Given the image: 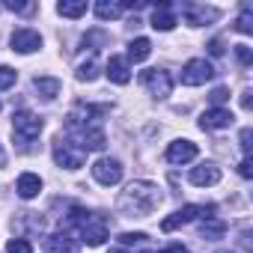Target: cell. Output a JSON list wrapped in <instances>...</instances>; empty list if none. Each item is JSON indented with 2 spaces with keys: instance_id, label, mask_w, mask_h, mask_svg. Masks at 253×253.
Listing matches in <instances>:
<instances>
[{
  "instance_id": "cell-1",
  "label": "cell",
  "mask_w": 253,
  "mask_h": 253,
  "mask_svg": "<svg viewBox=\"0 0 253 253\" xmlns=\"http://www.w3.org/2000/svg\"><path fill=\"white\" fill-rule=\"evenodd\" d=\"M110 110V104H78L69 116H66V140L78 143V149H89V152H101L107 146V137L101 131V119Z\"/></svg>"
},
{
  "instance_id": "cell-2",
  "label": "cell",
  "mask_w": 253,
  "mask_h": 253,
  "mask_svg": "<svg viewBox=\"0 0 253 253\" xmlns=\"http://www.w3.org/2000/svg\"><path fill=\"white\" fill-rule=\"evenodd\" d=\"M164 194L155 182H131L116 200V209L122 217H149L158 206H161Z\"/></svg>"
},
{
  "instance_id": "cell-3",
  "label": "cell",
  "mask_w": 253,
  "mask_h": 253,
  "mask_svg": "<svg viewBox=\"0 0 253 253\" xmlns=\"http://www.w3.org/2000/svg\"><path fill=\"white\" fill-rule=\"evenodd\" d=\"M66 220L81 229L84 244L101 247V244L107 241V220H104L101 214H92V211H86V209H81V206H72V211L66 214Z\"/></svg>"
},
{
  "instance_id": "cell-4",
  "label": "cell",
  "mask_w": 253,
  "mask_h": 253,
  "mask_svg": "<svg viewBox=\"0 0 253 253\" xmlns=\"http://www.w3.org/2000/svg\"><path fill=\"white\" fill-rule=\"evenodd\" d=\"M39 134H42V119H39L36 113L18 110V113L12 116V137H15V143H18L21 149H27Z\"/></svg>"
},
{
  "instance_id": "cell-5",
  "label": "cell",
  "mask_w": 253,
  "mask_h": 253,
  "mask_svg": "<svg viewBox=\"0 0 253 253\" xmlns=\"http://www.w3.org/2000/svg\"><path fill=\"white\" fill-rule=\"evenodd\" d=\"M209 214H214V206H182L179 211H173L170 217L161 220V229L173 232V229H179V226H185V223H191L197 217H209Z\"/></svg>"
},
{
  "instance_id": "cell-6",
  "label": "cell",
  "mask_w": 253,
  "mask_h": 253,
  "mask_svg": "<svg viewBox=\"0 0 253 253\" xmlns=\"http://www.w3.org/2000/svg\"><path fill=\"white\" fill-rule=\"evenodd\" d=\"M84 158H86V152L78 149L72 140H66V137H57V140H54V161H57L63 170H78V167L84 164Z\"/></svg>"
},
{
  "instance_id": "cell-7",
  "label": "cell",
  "mask_w": 253,
  "mask_h": 253,
  "mask_svg": "<svg viewBox=\"0 0 253 253\" xmlns=\"http://www.w3.org/2000/svg\"><path fill=\"white\" fill-rule=\"evenodd\" d=\"M140 84H143L155 98H167V95L173 92V78H170V72H164V69H146V72H140Z\"/></svg>"
},
{
  "instance_id": "cell-8",
  "label": "cell",
  "mask_w": 253,
  "mask_h": 253,
  "mask_svg": "<svg viewBox=\"0 0 253 253\" xmlns=\"http://www.w3.org/2000/svg\"><path fill=\"white\" fill-rule=\"evenodd\" d=\"M214 78V66L209 60H188L182 66V84L185 86H200Z\"/></svg>"
},
{
  "instance_id": "cell-9",
  "label": "cell",
  "mask_w": 253,
  "mask_h": 253,
  "mask_svg": "<svg viewBox=\"0 0 253 253\" xmlns=\"http://www.w3.org/2000/svg\"><path fill=\"white\" fill-rule=\"evenodd\" d=\"M92 176H95V182L98 185H119L122 182V164L116 161V158H98L95 164H92Z\"/></svg>"
},
{
  "instance_id": "cell-10",
  "label": "cell",
  "mask_w": 253,
  "mask_h": 253,
  "mask_svg": "<svg viewBox=\"0 0 253 253\" xmlns=\"http://www.w3.org/2000/svg\"><path fill=\"white\" fill-rule=\"evenodd\" d=\"M232 110H226V107H209L203 116H200V128L203 131H217V128H229L232 125Z\"/></svg>"
},
{
  "instance_id": "cell-11",
  "label": "cell",
  "mask_w": 253,
  "mask_h": 253,
  "mask_svg": "<svg viewBox=\"0 0 253 253\" xmlns=\"http://www.w3.org/2000/svg\"><path fill=\"white\" fill-rule=\"evenodd\" d=\"M220 12L214 9V6H197V3H185L182 6V18H185V24H191V27H203V24H209V21H214Z\"/></svg>"
},
{
  "instance_id": "cell-12",
  "label": "cell",
  "mask_w": 253,
  "mask_h": 253,
  "mask_svg": "<svg viewBox=\"0 0 253 253\" xmlns=\"http://www.w3.org/2000/svg\"><path fill=\"white\" fill-rule=\"evenodd\" d=\"M9 42H12V51H18V54H33V51L42 48V36H39L36 30H30V27L15 30Z\"/></svg>"
},
{
  "instance_id": "cell-13",
  "label": "cell",
  "mask_w": 253,
  "mask_h": 253,
  "mask_svg": "<svg viewBox=\"0 0 253 253\" xmlns=\"http://www.w3.org/2000/svg\"><path fill=\"white\" fill-rule=\"evenodd\" d=\"M194 158H197V143H191V140H176V143L167 146V161L170 164H188Z\"/></svg>"
},
{
  "instance_id": "cell-14",
  "label": "cell",
  "mask_w": 253,
  "mask_h": 253,
  "mask_svg": "<svg viewBox=\"0 0 253 253\" xmlns=\"http://www.w3.org/2000/svg\"><path fill=\"white\" fill-rule=\"evenodd\" d=\"M220 182V167L217 164H200L191 170V185L197 188H209V185H217Z\"/></svg>"
},
{
  "instance_id": "cell-15",
  "label": "cell",
  "mask_w": 253,
  "mask_h": 253,
  "mask_svg": "<svg viewBox=\"0 0 253 253\" xmlns=\"http://www.w3.org/2000/svg\"><path fill=\"white\" fill-rule=\"evenodd\" d=\"M45 250L48 253H78V241L69 232H54L45 238Z\"/></svg>"
},
{
  "instance_id": "cell-16",
  "label": "cell",
  "mask_w": 253,
  "mask_h": 253,
  "mask_svg": "<svg viewBox=\"0 0 253 253\" xmlns=\"http://www.w3.org/2000/svg\"><path fill=\"white\" fill-rule=\"evenodd\" d=\"M152 27L161 30V33H167V30L176 27V12H173L170 3H158V6L152 9Z\"/></svg>"
},
{
  "instance_id": "cell-17",
  "label": "cell",
  "mask_w": 253,
  "mask_h": 253,
  "mask_svg": "<svg viewBox=\"0 0 253 253\" xmlns=\"http://www.w3.org/2000/svg\"><path fill=\"white\" fill-rule=\"evenodd\" d=\"M15 191H18V197H21V200H33V197L42 191V179H39L36 173H21V176H18Z\"/></svg>"
},
{
  "instance_id": "cell-18",
  "label": "cell",
  "mask_w": 253,
  "mask_h": 253,
  "mask_svg": "<svg viewBox=\"0 0 253 253\" xmlns=\"http://www.w3.org/2000/svg\"><path fill=\"white\" fill-rule=\"evenodd\" d=\"M223 232H226V223H223L217 214H209V217H203V223H200V235H203V238H209V241H217V238H223Z\"/></svg>"
},
{
  "instance_id": "cell-19",
  "label": "cell",
  "mask_w": 253,
  "mask_h": 253,
  "mask_svg": "<svg viewBox=\"0 0 253 253\" xmlns=\"http://www.w3.org/2000/svg\"><path fill=\"white\" fill-rule=\"evenodd\" d=\"M107 78H110L113 84H128V81H131L128 63H125L122 57H110V60H107Z\"/></svg>"
},
{
  "instance_id": "cell-20",
  "label": "cell",
  "mask_w": 253,
  "mask_h": 253,
  "mask_svg": "<svg viewBox=\"0 0 253 253\" xmlns=\"http://www.w3.org/2000/svg\"><path fill=\"white\" fill-rule=\"evenodd\" d=\"M149 54H152V42L149 39H143V36L140 39H131V45H128V60L131 63H143Z\"/></svg>"
},
{
  "instance_id": "cell-21",
  "label": "cell",
  "mask_w": 253,
  "mask_h": 253,
  "mask_svg": "<svg viewBox=\"0 0 253 253\" xmlns=\"http://www.w3.org/2000/svg\"><path fill=\"white\" fill-rule=\"evenodd\" d=\"M119 244L122 247H134V250H149L152 247V241H149L146 232H122L119 235Z\"/></svg>"
},
{
  "instance_id": "cell-22",
  "label": "cell",
  "mask_w": 253,
  "mask_h": 253,
  "mask_svg": "<svg viewBox=\"0 0 253 253\" xmlns=\"http://www.w3.org/2000/svg\"><path fill=\"white\" fill-rule=\"evenodd\" d=\"M33 86H36V92H39L42 98H48V101L60 95V81H57V78H36Z\"/></svg>"
},
{
  "instance_id": "cell-23",
  "label": "cell",
  "mask_w": 253,
  "mask_h": 253,
  "mask_svg": "<svg viewBox=\"0 0 253 253\" xmlns=\"http://www.w3.org/2000/svg\"><path fill=\"white\" fill-rule=\"evenodd\" d=\"M57 12L63 18H81L86 12V0H63V3H57Z\"/></svg>"
},
{
  "instance_id": "cell-24",
  "label": "cell",
  "mask_w": 253,
  "mask_h": 253,
  "mask_svg": "<svg viewBox=\"0 0 253 253\" xmlns=\"http://www.w3.org/2000/svg\"><path fill=\"white\" fill-rule=\"evenodd\" d=\"M95 15L101 21H113V18L122 15V3H107V0H98V3H95Z\"/></svg>"
},
{
  "instance_id": "cell-25",
  "label": "cell",
  "mask_w": 253,
  "mask_h": 253,
  "mask_svg": "<svg viewBox=\"0 0 253 253\" xmlns=\"http://www.w3.org/2000/svg\"><path fill=\"white\" fill-rule=\"evenodd\" d=\"M95 78H98V60H95V57H86V60L78 66V81H86V84H89V81H95Z\"/></svg>"
},
{
  "instance_id": "cell-26",
  "label": "cell",
  "mask_w": 253,
  "mask_h": 253,
  "mask_svg": "<svg viewBox=\"0 0 253 253\" xmlns=\"http://www.w3.org/2000/svg\"><path fill=\"white\" fill-rule=\"evenodd\" d=\"M12 226H15V229L30 226L33 232H42V217H39V214H33V211H21V217H18V220H12Z\"/></svg>"
},
{
  "instance_id": "cell-27",
  "label": "cell",
  "mask_w": 253,
  "mask_h": 253,
  "mask_svg": "<svg viewBox=\"0 0 253 253\" xmlns=\"http://www.w3.org/2000/svg\"><path fill=\"white\" fill-rule=\"evenodd\" d=\"M235 30L238 33H253V6H244L238 21H235Z\"/></svg>"
},
{
  "instance_id": "cell-28",
  "label": "cell",
  "mask_w": 253,
  "mask_h": 253,
  "mask_svg": "<svg viewBox=\"0 0 253 253\" xmlns=\"http://www.w3.org/2000/svg\"><path fill=\"white\" fill-rule=\"evenodd\" d=\"M110 42V36L107 33H101V30H89L86 36H84V48H92V45H107Z\"/></svg>"
},
{
  "instance_id": "cell-29",
  "label": "cell",
  "mask_w": 253,
  "mask_h": 253,
  "mask_svg": "<svg viewBox=\"0 0 253 253\" xmlns=\"http://www.w3.org/2000/svg\"><path fill=\"white\" fill-rule=\"evenodd\" d=\"M15 81H18V72H15V69H9V66H0V89H9Z\"/></svg>"
},
{
  "instance_id": "cell-30",
  "label": "cell",
  "mask_w": 253,
  "mask_h": 253,
  "mask_svg": "<svg viewBox=\"0 0 253 253\" xmlns=\"http://www.w3.org/2000/svg\"><path fill=\"white\" fill-rule=\"evenodd\" d=\"M6 253H33V244L27 238H12L6 244Z\"/></svg>"
},
{
  "instance_id": "cell-31",
  "label": "cell",
  "mask_w": 253,
  "mask_h": 253,
  "mask_svg": "<svg viewBox=\"0 0 253 253\" xmlns=\"http://www.w3.org/2000/svg\"><path fill=\"white\" fill-rule=\"evenodd\" d=\"M9 12H21V15H30L33 9H36V3H21V0H6L3 3Z\"/></svg>"
},
{
  "instance_id": "cell-32",
  "label": "cell",
  "mask_w": 253,
  "mask_h": 253,
  "mask_svg": "<svg viewBox=\"0 0 253 253\" xmlns=\"http://www.w3.org/2000/svg\"><path fill=\"white\" fill-rule=\"evenodd\" d=\"M235 57H238L241 66H250V63H253V51H250L247 45H235Z\"/></svg>"
},
{
  "instance_id": "cell-33",
  "label": "cell",
  "mask_w": 253,
  "mask_h": 253,
  "mask_svg": "<svg viewBox=\"0 0 253 253\" xmlns=\"http://www.w3.org/2000/svg\"><path fill=\"white\" fill-rule=\"evenodd\" d=\"M209 98H211V104H214V107H220V104H223V101L229 98V92H226L223 86H217V89H214V92H211Z\"/></svg>"
},
{
  "instance_id": "cell-34",
  "label": "cell",
  "mask_w": 253,
  "mask_h": 253,
  "mask_svg": "<svg viewBox=\"0 0 253 253\" xmlns=\"http://www.w3.org/2000/svg\"><path fill=\"white\" fill-rule=\"evenodd\" d=\"M250 140H253V131H250V128H241V149H244V158L250 155V146H253Z\"/></svg>"
},
{
  "instance_id": "cell-35",
  "label": "cell",
  "mask_w": 253,
  "mask_h": 253,
  "mask_svg": "<svg viewBox=\"0 0 253 253\" xmlns=\"http://www.w3.org/2000/svg\"><path fill=\"white\" fill-rule=\"evenodd\" d=\"M238 173H241L244 179H250V176H253V164H250V155H247V158L238 164Z\"/></svg>"
},
{
  "instance_id": "cell-36",
  "label": "cell",
  "mask_w": 253,
  "mask_h": 253,
  "mask_svg": "<svg viewBox=\"0 0 253 253\" xmlns=\"http://www.w3.org/2000/svg\"><path fill=\"white\" fill-rule=\"evenodd\" d=\"M209 54H211V57H220V54H223V42H220V39H211V42H209Z\"/></svg>"
},
{
  "instance_id": "cell-37",
  "label": "cell",
  "mask_w": 253,
  "mask_h": 253,
  "mask_svg": "<svg viewBox=\"0 0 253 253\" xmlns=\"http://www.w3.org/2000/svg\"><path fill=\"white\" fill-rule=\"evenodd\" d=\"M241 107H244V110H250V89H244V92H241Z\"/></svg>"
},
{
  "instance_id": "cell-38",
  "label": "cell",
  "mask_w": 253,
  "mask_h": 253,
  "mask_svg": "<svg viewBox=\"0 0 253 253\" xmlns=\"http://www.w3.org/2000/svg\"><path fill=\"white\" fill-rule=\"evenodd\" d=\"M161 253H188L182 244H173V247H167V250H161Z\"/></svg>"
},
{
  "instance_id": "cell-39",
  "label": "cell",
  "mask_w": 253,
  "mask_h": 253,
  "mask_svg": "<svg viewBox=\"0 0 253 253\" xmlns=\"http://www.w3.org/2000/svg\"><path fill=\"white\" fill-rule=\"evenodd\" d=\"M6 164V152H3V146H0V167Z\"/></svg>"
},
{
  "instance_id": "cell-40",
  "label": "cell",
  "mask_w": 253,
  "mask_h": 253,
  "mask_svg": "<svg viewBox=\"0 0 253 253\" xmlns=\"http://www.w3.org/2000/svg\"><path fill=\"white\" fill-rule=\"evenodd\" d=\"M110 253H128V250H125V247H116V250H110Z\"/></svg>"
},
{
  "instance_id": "cell-41",
  "label": "cell",
  "mask_w": 253,
  "mask_h": 253,
  "mask_svg": "<svg viewBox=\"0 0 253 253\" xmlns=\"http://www.w3.org/2000/svg\"><path fill=\"white\" fill-rule=\"evenodd\" d=\"M223 253H226V250H223Z\"/></svg>"
}]
</instances>
